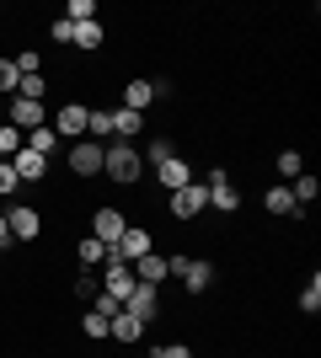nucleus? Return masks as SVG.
<instances>
[{
  "label": "nucleus",
  "instance_id": "f257e3e1",
  "mask_svg": "<svg viewBox=\"0 0 321 358\" xmlns=\"http://www.w3.org/2000/svg\"><path fill=\"white\" fill-rule=\"evenodd\" d=\"M102 177H113L118 187H134V182L145 177V161H139V145H123V139L102 145Z\"/></svg>",
  "mask_w": 321,
  "mask_h": 358
},
{
  "label": "nucleus",
  "instance_id": "f03ea898",
  "mask_svg": "<svg viewBox=\"0 0 321 358\" xmlns=\"http://www.w3.org/2000/svg\"><path fill=\"white\" fill-rule=\"evenodd\" d=\"M86 113H92L86 102H59V113H54V123H48V129L76 145V139H86Z\"/></svg>",
  "mask_w": 321,
  "mask_h": 358
},
{
  "label": "nucleus",
  "instance_id": "7ed1b4c3",
  "mask_svg": "<svg viewBox=\"0 0 321 358\" xmlns=\"http://www.w3.org/2000/svg\"><path fill=\"white\" fill-rule=\"evenodd\" d=\"M123 315H134V321H155V315H161V289L134 284V289H129V299H123Z\"/></svg>",
  "mask_w": 321,
  "mask_h": 358
},
{
  "label": "nucleus",
  "instance_id": "20e7f679",
  "mask_svg": "<svg viewBox=\"0 0 321 358\" xmlns=\"http://www.w3.org/2000/svg\"><path fill=\"white\" fill-rule=\"evenodd\" d=\"M139 278H134V268H129V262H102V294L107 299H129V289H134Z\"/></svg>",
  "mask_w": 321,
  "mask_h": 358
},
{
  "label": "nucleus",
  "instance_id": "39448f33",
  "mask_svg": "<svg viewBox=\"0 0 321 358\" xmlns=\"http://www.w3.org/2000/svg\"><path fill=\"white\" fill-rule=\"evenodd\" d=\"M204 209H209V187H199V182H187V187L171 193V214L177 220H199Z\"/></svg>",
  "mask_w": 321,
  "mask_h": 358
},
{
  "label": "nucleus",
  "instance_id": "423d86ee",
  "mask_svg": "<svg viewBox=\"0 0 321 358\" xmlns=\"http://www.w3.org/2000/svg\"><path fill=\"white\" fill-rule=\"evenodd\" d=\"M123 230H129V220H123V209H113V203L92 214V236L102 241V246H118V236H123Z\"/></svg>",
  "mask_w": 321,
  "mask_h": 358
},
{
  "label": "nucleus",
  "instance_id": "0eeeda50",
  "mask_svg": "<svg viewBox=\"0 0 321 358\" xmlns=\"http://www.w3.org/2000/svg\"><path fill=\"white\" fill-rule=\"evenodd\" d=\"M70 171H76V177H97V171H102V145L76 139V145H70Z\"/></svg>",
  "mask_w": 321,
  "mask_h": 358
},
{
  "label": "nucleus",
  "instance_id": "6e6552de",
  "mask_svg": "<svg viewBox=\"0 0 321 358\" xmlns=\"http://www.w3.org/2000/svg\"><path fill=\"white\" fill-rule=\"evenodd\" d=\"M11 171L22 177V187H27V182H43V177H48V155H38V150L22 145V150L11 155Z\"/></svg>",
  "mask_w": 321,
  "mask_h": 358
},
{
  "label": "nucleus",
  "instance_id": "1a4fd4ad",
  "mask_svg": "<svg viewBox=\"0 0 321 358\" xmlns=\"http://www.w3.org/2000/svg\"><path fill=\"white\" fill-rule=\"evenodd\" d=\"M204 187H209V209H220V214H236V209H241V193L230 187V177H225V171H214V177L204 182Z\"/></svg>",
  "mask_w": 321,
  "mask_h": 358
},
{
  "label": "nucleus",
  "instance_id": "9d476101",
  "mask_svg": "<svg viewBox=\"0 0 321 358\" xmlns=\"http://www.w3.org/2000/svg\"><path fill=\"white\" fill-rule=\"evenodd\" d=\"M6 220H11V241H38V236H43V214L27 209V203H16Z\"/></svg>",
  "mask_w": 321,
  "mask_h": 358
},
{
  "label": "nucleus",
  "instance_id": "9b49d317",
  "mask_svg": "<svg viewBox=\"0 0 321 358\" xmlns=\"http://www.w3.org/2000/svg\"><path fill=\"white\" fill-rule=\"evenodd\" d=\"M43 123H48V107L43 102H22V96H11V129L32 134V129H43Z\"/></svg>",
  "mask_w": 321,
  "mask_h": 358
},
{
  "label": "nucleus",
  "instance_id": "f8f14e48",
  "mask_svg": "<svg viewBox=\"0 0 321 358\" xmlns=\"http://www.w3.org/2000/svg\"><path fill=\"white\" fill-rule=\"evenodd\" d=\"M129 268H134L139 284H150V289H161V284L171 278V268H166V257H161V252H145L139 262H129Z\"/></svg>",
  "mask_w": 321,
  "mask_h": 358
},
{
  "label": "nucleus",
  "instance_id": "ddd939ff",
  "mask_svg": "<svg viewBox=\"0 0 321 358\" xmlns=\"http://www.w3.org/2000/svg\"><path fill=\"white\" fill-rule=\"evenodd\" d=\"M155 182L177 193V187H187V182H193V166H187L183 155H171V161H161V166H155Z\"/></svg>",
  "mask_w": 321,
  "mask_h": 358
},
{
  "label": "nucleus",
  "instance_id": "4468645a",
  "mask_svg": "<svg viewBox=\"0 0 321 358\" xmlns=\"http://www.w3.org/2000/svg\"><path fill=\"white\" fill-rule=\"evenodd\" d=\"M139 129H145V113H129V107H113V139H123V145H134Z\"/></svg>",
  "mask_w": 321,
  "mask_h": 358
},
{
  "label": "nucleus",
  "instance_id": "2eb2a0df",
  "mask_svg": "<svg viewBox=\"0 0 321 358\" xmlns=\"http://www.w3.org/2000/svg\"><path fill=\"white\" fill-rule=\"evenodd\" d=\"M86 139L92 145H113V107H92L86 113Z\"/></svg>",
  "mask_w": 321,
  "mask_h": 358
},
{
  "label": "nucleus",
  "instance_id": "dca6fc26",
  "mask_svg": "<svg viewBox=\"0 0 321 358\" xmlns=\"http://www.w3.org/2000/svg\"><path fill=\"white\" fill-rule=\"evenodd\" d=\"M139 331H145V321H134V315H113V321H107V337H113V343H139Z\"/></svg>",
  "mask_w": 321,
  "mask_h": 358
},
{
  "label": "nucleus",
  "instance_id": "f3484780",
  "mask_svg": "<svg viewBox=\"0 0 321 358\" xmlns=\"http://www.w3.org/2000/svg\"><path fill=\"white\" fill-rule=\"evenodd\" d=\"M150 102H155V86H150V80H129V86H123V107H129V113H145Z\"/></svg>",
  "mask_w": 321,
  "mask_h": 358
},
{
  "label": "nucleus",
  "instance_id": "a211bd4d",
  "mask_svg": "<svg viewBox=\"0 0 321 358\" xmlns=\"http://www.w3.org/2000/svg\"><path fill=\"white\" fill-rule=\"evenodd\" d=\"M316 193H321V182L311 177V171H300V177L290 182V198H294V209H306V203H316Z\"/></svg>",
  "mask_w": 321,
  "mask_h": 358
},
{
  "label": "nucleus",
  "instance_id": "6ab92c4d",
  "mask_svg": "<svg viewBox=\"0 0 321 358\" xmlns=\"http://www.w3.org/2000/svg\"><path fill=\"white\" fill-rule=\"evenodd\" d=\"M262 209L268 214H300L294 198H290V187H262Z\"/></svg>",
  "mask_w": 321,
  "mask_h": 358
},
{
  "label": "nucleus",
  "instance_id": "aec40b11",
  "mask_svg": "<svg viewBox=\"0 0 321 358\" xmlns=\"http://www.w3.org/2000/svg\"><path fill=\"white\" fill-rule=\"evenodd\" d=\"M171 155H177V139H150L139 161H145V166H150V171H155V166H161V161H171Z\"/></svg>",
  "mask_w": 321,
  "mask_h": 358
},
{
  "label": "nucleus",
  "instance_id": "412c9836",
  "mask_svg": "<svg viewBox=\"0 0 321 358\" xmlns=\"http://www.w3.org/2000/svg\"><path fill=\"white\" fill-rule=\"evenodd\" d=\"M102 38H107L102 22H80V27H76V48H86V54H97V48H102Z\"/></svg>",
  "mask_w": 321,
  "mask_h": 358
},
{
  "label": "nucleus",
  "instance_id": "4be33fe9",
  "mask_svg": "<svg viewBox=\"0 0 321 358\" xmlns=\"http://www.w3.org/2000/svg\"><path fill=\"white\" fill-rule=\"evenodd\" d=\"M76 257H80V268H97V262H107V246H102L97 236H86V241L76 246Z\"/></svg>",
  "mask_w": 321,
  "mask_h": 358
},
{
  "label": "nucleus",
  "instance_id": "5701e85b",
  "mask_svg": "<svg viewBox=\"0 0 321 358\" xmlns=\"http://www.w3.org/2000/svg\"><path fill=\"white\" fill-rule=\"evenodd\" d=\"M54 145H64V139L54 134L48 123H43V129H32V134H27V150H38V155H54Z\"/></svg>",
  "mask_w": 321,
  "mask_h": 358
},
{
  "label": "nucleus",
  "instance_id": "b1692460",
  "mask_svg": "<svg viewBox=\"0 0 321 358\" xmlns=\"http://www.w3.org/2000/svg\"><path fill=\"white\" fill-rule=\"evenodd\" d=\"M16 96H22V102H43V96H48V80H43V75H22Z\"/></svg>",
  "mask_w": 321,
  "mask_h": 358
},
{
  "label": "nucleus",
  "instance_id": "393cba45",
  "mask_svg": "<svg viewBox=\"0 0 321 358\" xmlns=\"http://www.w3.org/2000/svg\"><path fill=\"white\" fill-rule=\"evenodd\" d=\"M22 145H27V134H22V129H11V123H0V161H11Z\"/></svg>",
  "mask_w": 321,
  "mask_h": 358
},
{
  "label": "nucleus",
  "instance_id": "a878e982",
  "mask_svg": "<svg viewBox=\"0 0 321 358\" xmlns=\"http://www.w3.org/2000/svg\"><path fill=\"white\" fill-rule=\"evenodd\" d=\"M300 310H306V315H321V273H311V284L300 289Z\"/></svg>",
  "mask_w": 321,
  "mask_h": 358
},
{
  "label": "nucleus",
  "instance_id": "bb28decb",
  "mask_svg": "<svg viewBox=\"0 0 321 358\" xmlns=\"http://www.w3.org/2000/svg\"><path fill=\"white\" fill-rule=\"evenodd\" d=\"M300 171H306V161H300V150H278V177H284V182H294Z\"/></svg>",
  "mask_w": 321,
  "mask_h": 358
},
{
  "label": "nucleus",
  "instance_id": "cd10ccee",
  "mask_svg": "<svg viewBox=\"0 0 321 358\" xmlns=\"http://www.w3.org/2000/svg\"><path fill=\"white\" fill-rule=\"evenodd\" d=\"M64 22H97V0H70V6H64Z\"/></svg>",
  "mask_w": 321,
  "mask_h": 358
},
{
  "label": "nucleus",
  "instance_id": "c85d7f7f",
  "mask_svg": "<svg viewBox=\"0 0 321 358\" xmlns=\"http://www.w3.org/2000/svg\"><path fill=\"white\" fill-rule=\"evenodd\" d=\"M16 86H22V70H16V59H0V96H16Z\"/></svg>",
  "mask_w": 321,
  "mask_h": 358
},
{
  "label": "nucleus",
  "instance_id": "c756f323",
  "mask_svg": "<svg viewBox=\"0 0 321 358\" xmlns=\"http://www.w3.org/2000/svg\"><path fill=\"white\" fill-rule=\"evenodd\" d=\"M80 331H86V337H92V343H102V337H107V315L86 310V315H80Z\"/></svg>",
  "mask_w": 321,
  "mask_h": 358
},
{
  "label": "nucleus",
  "instance_id": "7c9ffc66",
  "mask_svg": "<svg viewBox=\"0 0 321 358\" xmlns=\"http://www.w3.org/2000/svg\"><path fill=\"white\" fill-rule=\"evenodd\" d=\"M11 193H22V177L11 171V161H0V198H11Z\"/></svg>",
  "mask_w": 321,
  "mask_h": 358
},
{
  "label": "nucleus",
  "instance_id": "2f4dec72",
  "mask_svg": "<svg viewBox=\"0 0 321 358\" xmlns=\"http://www.w3.org/2000/svg\"><path fill=\"white\" fill-rule=\"evenodd\" d=\"M48 32H54V43H76V22H64V16H54Z\"/></svg>",
  "mask_w": 321,
  "mask_h": 358
},
{
  "label": "nucleus",
  "instance_id": "473e14b6",
  "mask_svg": "<svg viewBox=\"0 0 321 358\" xmlns=\"http://www.w3.org/2000/svg\"><path fill=\"white\" fill-rule=\"evenodd\" d=\"M150 358H193V353H187V343H161Z\"/></svg>",
  "mask_w": 321,
  "mask_h": 358
},
{
  "label": "nucleus",
  "instance_id": "72a5a7b5",
  "mask_svg": "<svg viewBox=\"0 0 321 358\" xmlns=\"http://www.w3.org/2000/svg\"><path fill=\"white\" fill-rule=\"evenodd\" d=\"M76 294H80V299H92V294H102V284H97L92 273H80V278H76Z\"/></svg>",
  "mask_w": 321,
  "mask_h": 358
},
{
  "label": "nucleus",
  "instance_id": "f704fd0d",
  "mask_svg": "<svg viewBox=\"0 0 321 358\" xmlns=\"http://www.w3.org/2000/svg\"><path fill=\"white\" fill-rule=\"evenodd\" d=\"M92 310H97V315H107V321H113V315H118L123 305H118V299H107V294H97V305H92Z\"/></svg>",
  "mask_w": 321,
  "mask_h": 358
},
{
  "label": "nucleus",
  "instance_id": "c9c22d12",
  "mask_svg": "<svg viewBox=\"0 0 321 358\" xmlns=\"http://www.w3.org/2000/svg\"><path fill=\"white\" fill-rule=\"evenodd\" d=\"M0 246H11V220L0 214Z\"/></svg>",
  "mask_w": 321,
  "mask_h": 358
},
{
  "label": "nucleus",
  "instance_id": "e433bc0d",
  "mask_svg": "<svg viewBox=\"0 0 321 358\" xmlns=\"http://www.w3.org/2000/svg\"><path fill=\"white\" fill-rule=\"evenodd\" d=\"M0 257H6V246H0Z\"/></svg>",
  "mask_w": 321,
  "mask_h": 358
}]
</instances>
